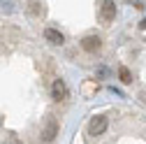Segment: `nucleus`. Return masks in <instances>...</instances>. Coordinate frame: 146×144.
Returning a JSON list of instances; mask_svg holds the SVG:
<instances>
[{
	"instance_id": "obj_1",
	"label": "nucleus",
	"mask_w": 146,
	"mask_h": 144,
	"mask_svg": "<svg viewBox=\"0 0 146 144\" xmlns=\"http://www.w3.org/2000/svg\"><path fill=\"white\" fill-rule=\"evenodd\" d=\"M56 135H58V121H56V116L49 114L44 119V125H42V142L51 144L53 139H56Z\"/></svg>"
},
{
	"instance_id": "obj_2",
	"label": "nucleus",
	"mask_w": 146,
	"mask_h": 144,
	"mask_svg": "<svg viewBox=\"0 0 146 144\" xmlns=\"http://www.w3.org/2000/svg\"><path fill=\"white\" fill-rule=\"evenodd\" d=\"M107 125H109L107 116H95L93 121H90V125H88V135H93V137H98V135H104Z\"/></svg>"
},
{
	"instance_id": "obj_3",
	"label": "nucleus",
	"mask_w": 146,
	"mask_h": 144,
	"mask_svg": "<svg viewBox=\"0 0 146 144\" xmlns=\"http://www.w3.org/2000/svg\"><path fill=\"white\" fill-rule=\"evenodd\" d=\"M100 19H102V23H111L114 19H116V3H102L100 5Z\"/></svg>"
},
{
	"instance_id": "obj_4",
	"label": "nucleus",
	"mask_w": 146,
	"mask_h": 144,
	"mask_svg": "<svg viewBox=\"0 0 146 144\" xmlns=\"http://www.w3.org/2000/svg\"><path fill=\"white\" fill-rule=\"evenodd\" d=\"M100 47H102V40L98 37V35H86V37L81 40V49H84V51H88V53L100 51Z\"/></svg>"
},
{
	"instance_id": "obj_5",
	"label": "nucleus",
	"mask_w": 146,
	"mask_h": 144,
	"mask_svg": "<svg viewBox=\"0 0 146 144\" xmlns=\"http://www.w3.org/2000/svg\"><path fill=\"white\" fill-rule=\"evenodd\" d=\"M65 95H67L65 81H63V79H53V84H51V98H53V100H63Z\"/></svg>"
},
{
	"instance_id": "obj_6",
	"label": "nucleus",
	"mask_w": 146,
	"mask_h": 144,
	"mask_svg": "<svg viewBox=\"0 0 146 144\" xmlns=\"http://www.w3.org/2000/svg\"><path fill=\"white\" fill-rule=\"evenodd\" d=\"M44 37H46V42H49V44H63V42H65L63 33H60V30H56V28H46V30H44Z\"/></svg>"
},
{
	"instance_id": "obj_7",
	"label": "nucleus",
	"mask_w": 146,
	"mask_h": 144,
	"mask_svg": "<svg viewBox=\"0 0 146 144\" xmlns=\"http://www.w3.org/2000/svg\"><path fill=\"white\" fill-rule=\"evenodd\" d=\"M118 77H121L123 84H130V81H132V72L127 70V67H121V70H118Z\"/></svg>"
},
{
	"instance_id": "obj_8",
	"label": "nucleus",
	"mask_w": 146,
	"mask_h": 144,
	"mask_svg": "<svg viewBox=\"0 0 146 144\" xmlns=\"http://www.w3.org/2000/svg\"><path fill=\"white\" fill-rule=\"evenodd\" d=\"M28 9H30L33 14H42V12H44L42 3H28Z\"/></svg>"
},
{
	"instance_id": "obj_9",
	"label": "nucleus",
	"mask_w": 146,
	"mask_h": 144,
	"mask_svg": "<svg viewBox=\"0 0 146 144\" xmlns=\"http://www.w3.org/2000/svg\"><path fill=\"white\" fill-rule=\"evenodd\" d=\"M139 26H141V28H144V30H146V19H144V21H141V23H139Z\"/></svg>"
}]
</instances>
